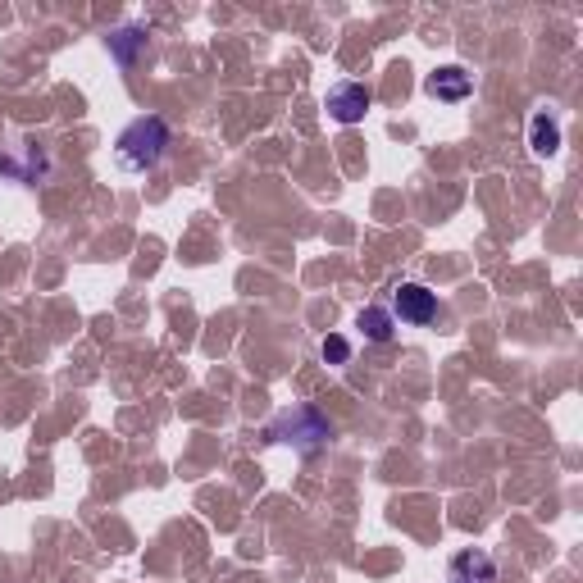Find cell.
I'll use <instances>...</instances> for the list:
<instances>
[{
	"instance_id": "6da1fadb",
	"label": "cell",
	"mask_w": 583,
	"mask_h": 583,
	"mask_svg": "<svg viewBox=\"0 0 583 583\" xmlns=\"http://www.w3.org/2000/svg\"><path fill=\"white\" fill-rule=\"evenodd\" d=\"M164 151H169V123L160 114H142V119H133L119 133L114 164H119L123 174H151L155 164L164 160Z\"/></svg>"
},
{
	"instance_id": "7a4b0ae2",
	"label": "cell",
	"mask_w": 583,
	"mask_h": 583,
	"mask_svg": "<svg viewBox=\"0 0 583 583\" xmlns=\"http://www.w3.org/2000/svg\"><path fill=\"white\" fill-rule=\"evenodd\" d=\"M269 438L287 442V447H297L301 456H315V451L328 447L333 424H328L315 406H297V410H283V415H278L274 429H269Z\"/></svg>"
},
{
	"instance_id": "3957f363",
	"label": "cell",
	"mask_w": 583,
	"mask_h": 583,
	"mask_svg": "<svg viewBox=\"0 0 583 583\" xmlns=\"http://www.w3.org/2000/svg\"><path fill=\"white\" fill-rule=\"evenodd\" d=\"M392 319H401V324H433L438 319V292H429L424 283H401L397 292H392Z\"/></svg>"
},
{
	"instance_id": "277c9868",
	"label": "cell",
	"mask_w": 583,
	"mask_h": 583,
	"mask_svg": "<svg viewBox=\"0 0 583 583\" xmlns=\"http://www.w3.org/2000/svg\"><path fill=\"white\" fill-rule=\"evenodd\" d=\"M424 92L442 105H461V101L474 96V78L461 69V64H442V69H433L429 78H424Z\"/></svg>"
},
{
	"instance_id": "5b68a950",
	"label": "cell",
	"mask_w": 583,
	"mask_h": 583,
	"mask_svg": "<svg viewBox=\"0 0 583 583\" xmlns=\"http://www.w3.org/2000/svg\"><path fill=\"white\" fill-rule=\"evenodd\" d=\"M374 105V92H369L365 82H338V87H328V114L338 123H360Z\"/></svg>"
},
{
	"instance_id": "8992f818",
	"label": "cell",
	"mask_w": 583,
	"mask_h": 583,
	"mask_svg": "<svg viewBox=\"0 0 583 583\" xmlns=\"http://www.w3.org/2000/svg\"><path fill=\"white\" fill-rule=\"evenodd\" d=\"M447 583H497V561H492V552H483V547H470V552L451 556Z\"/></svg>"
},
{
	"instance_id": "52a82bcc",
	"label": "cell",
	"mask_w": 583,
	"mask_h": 583,
	"mask_svg": "<svg viewBox=\"0 0 583 583\" xmlns=\"http://www.w3.org/2000/svg\"><path fill=\"white\" fill-rule=\"evenodd\" d=\"M529 146H533V155H543V160L561 151V123H556L547 110H538L529 119Z\"/></svg>"
},
{
	"instance_id": "ba28073f",
	"label": "cell",
	"mask_w": 583,
	"mask_h": 583,
	"mask_svg": "<svg viewBox=\"0 0 583 583\" xmlns=\"http://www.w3.org/2000/svg\"><path fill=\"white\" fill-rule=\"evenodd\" d=\"M356 328L365 333V342H392L397 338V319H392V310H383V306H365L356 315Z\"/></svg>"
},
{
	"instance_id": "9c48e42d",
	"label": "cell",
	"mask_w": 583,
	"mask_h": 583,
	"mask_svg": "<svg viewBox=\"0 0 583 583\" xmlns=\"http://www.w3.org/2000/svg\"><path fill=\"white\" fill-rule=\"evenodd\" d=\"M137 51H146V32H142V28H119V32L110 37V55H114L119 64H133Z\"/></svg>"
},
{
	"instance_id": "30bf717a",
	"label": "cell",
	"mask_w": 583,
	"mask_h": 583,
	"mask_svg": "<svg viewBox=\"0 0 583 583\" xmlns=\"http://www.w3.org/2000/svg\"><path fill=\"white\" fill-rule=\"evenodd\" d=\"M319 356H324L328 365H347V360H351V342L338 338V333H328V338L319 342Z\"/></svg>"
}]
</instances>
